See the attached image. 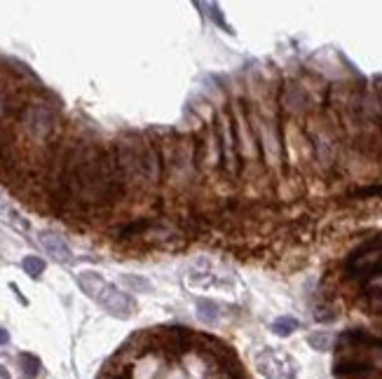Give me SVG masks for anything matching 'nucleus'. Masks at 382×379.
<instances>
[{
  "label": "nucleus",
  "mask_w": 382,
  "mask_h": 379,
  "mask_svg": "<svg viewBox=\"0 0 382 379\" xmlns=\"http://www.w3.org/2000/svg\"><path fill=\"white\" fill-rule=\"evenodd\" d=\"M78 284L89 298L96 300L103 309H106V312L117 316V319H129L131 312H134V300H131L127 293L117 291L113 284L103 281L96 272L78 274Z\"/></svg>",
  "instance_id": "1"
},
{
  "label": "nucleus",
  "mask_w": 382,
  "mask_h": 379,
  "mask_svg": "<svg viewBox=\"0 0 382 379\" xmlns=\"http://www.w3.org/2000/svg\"><path fill=\"white\" fill-rule=\"evenodd\" d=\"M40 246H43L57 262H71V248H68V244L59 234L43 232V234H40Z\"/></svg>",
  "instance_id": "2"
},
{
  "label": "nucleus",
  "mask_w": 382,
  "mask_h": 379,
  "mask_svg": "<svg viewBox=\"0 0 382 379\" xmlns=\"http://www.w3.org/2000/svg\"><path fill=\"white\" fill-rule=\"evenodd\" d=\"M197 319L204 326H216L220 321V307L213 300H197Z\"/></svg>",
  "instance_id": "3"
},
{
  "label": "nucleus",
  "mask_w": 382,
  "mask_h": 379,
  "mask_svg": "<svg viewBox=\"0 0 382 379\" xmlns=\"http://www.w3.org/2000/svg\"><path fill=\"white\" fill-rule=\"evenodd\" d=\"M19 365H22V372L26 377H38L40 375V361H38V356H33V354H22L19 356Z\"/></svg>",
  "instance_id": "4"
},
{
  "label": "nucleus",
  "mask_w": 382,
  "mask_h": 379,
  "mask_svg": "<svg viewBox=\"0 0 382 379\" xmlns=\"http://www.w3.org/2000/svg\"><path fill=\"white\" fill-rule=\"evenodd\" d=\"M296 328H298V321H296V319H291V316H282V319H277V321L272 323L275 335H279V337H289Z\"/></svg>",
  "instance_id": "5"
},
{
  "label": "nucleus",
  "mask_w": 382,
  "mask_h": 379,
  "mask_svg": "<svg viewBox=\"0 0 382 379\" xmlns=\"http://www.w3.org/2000/svg\"><path fill=\"white\" fill-rule=\"evenodd\" d=\"M22 267H24V272L29 274L31 279H38L40 274L45 272V260H40V258H36V255H29V258H24Z\"/></svg>",
  "instance_id": "6"
},
{
  "label": "nucleus",
  "mask_w": 382,
  "mask_h": 379,
  "mask_svg": "<svg viewBox=\"0 0 382 379\" xmlns=\"http://www.w3.org/2000/svg\"><path fill=\"white\" fill-rule=\"evenodd\" d=\"M308 342H310V347H312V349H317V351H329V349H331V344H333V340H331V335H329V333H312V335L308 337Z\"/></svg>",
  "instance_id": "7"
},
{
  "label": "nucleus",
  "mask_w": 382,
  "mask_h": 379,
  "mask_svg": "<svg viewBox=\"0 0 382 379\" xmlns=\"http://www.w3.org/2000/svg\"><path fill=\"white\" fill-rule=\"evenodd\" d=\"M124 281V286H129V288H136V291H152V284L148 279H141V277H134V274H124L122 277Z\"/></svg>",
  "instance_id": "8"
},
{
  "label": "nucleus",
  "mask_w": 382,
  "mask_h": 379,
  "mask_svg": "<svg viewBox=\"0 0 382 379\" xmlns=\"http://www.w3.org/2000/svg\"><path fill=\"white\" fill-rule=\"evenodd\" d=\"M8 342H10V333L5 328H0V347H5Z\"/></svg>",
  "instance_id": "9"
},
{
  "label": "nucleus",
  "mask_w": 382,
  "mask_h": 379,
  "mask_svg": "<svg viewBox=\"0 0 382 379\" xmlns=\"http://www.w3.org/2000/svg\"><path fill=\"white\" fill-rule=\"evenodd\" d=\"M0 379H10V375H8V370L3 368V365H0Z\"/></svg>",
  "instance_id": "10"
}]
</instances>
